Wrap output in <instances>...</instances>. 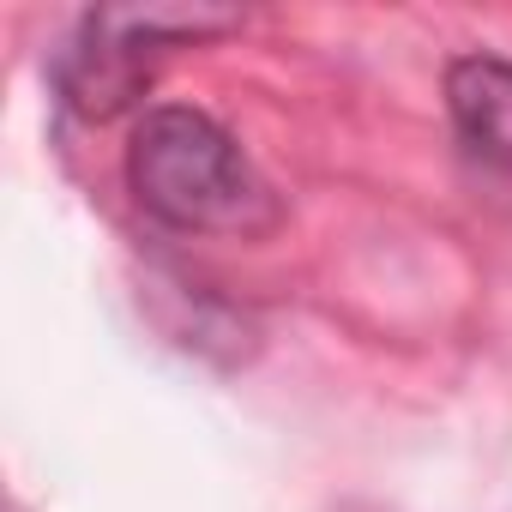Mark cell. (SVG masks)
<instances>
[{"label": "cell", "mask_w": 512, "mask_h": 512, "mask_svg": "<svg viewBox=\"0 0 512 512\" xmlns=\"http://www.w3.org/2000/svg\"><path fill=\"white\" fill-rule=\"evenodd\" d=\"M446 109L470 157L512 169V61L464 55L446 67Z\"/></svg>", "instance_id": "obj_3"}, {"label": "cell", "mask_w": 512, "mask_h": 512, "mask_svg": "<svg viewBox=\"0 0 512 512\" xmlns=\"http://www.w3.org/2000/svg\"><path fill=\"white\" fill-rule=\"evenodd\" d=\"M133 199L169 229H260L272 223V193L241 157V145L187 103H157L139 115L127 145Z\"/></svg>", "instance_id": "obj_1"}, {"label": "cell", "mask_w": 512, "mask_h": 512, "mask_svg": "<svg viewBox=\"0 0 512 512\" xmlns=\"http://www.w3.org/2000/svg\"><path fill=\"white\" fill-rule=\"evenodd\" d=\"M175 31H199V19H169V13H91L79 25V37L61 55V97L91 115L109 121L115 109H127L139 97V85L151 79L157 49Z\"/></svg>", "instance_id": "obj_2"}]
</instances>
